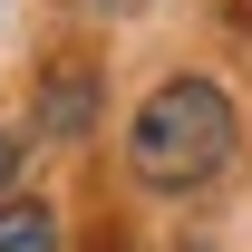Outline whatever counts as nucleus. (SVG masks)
Segmentation results:
<instances>
[{
	"instance_id": "obj_3",
	"label": "nucleus",
	"mask_w": 252,
	"mask_h": 252,
	"mask_svg": "<svg viewBox=\"0 0 252 252\" xmlns=\"http://www.w3.org/2000/svg\"><path fill=\"white\" fill-rule=\"evenodd\" d=\"M10 175H20V136L0 126V204H10Z\"/></svg>"
},
{
	"instance_id": "obj_2",
	"label": "nucleus",
	"mask_w": 252,
	"mask_h": 252,
	"mask_svg": "<svg viewBox=\"0 0 252 252\" xmlns=\"http://www.w3.org/2000/svg\"><path fill=\"white\" fill-rule=\"evenodd\" d=\"M0 252H59V214L49 204H0Z\"/></svg>"
},
{
	"instance_id": "obj_1",
	"label": "nucleus",
	"mask_w": 252,
	"mask_h": 252,
	"mask_svg": "<svg viewBox=\"0 0 252 252\" xmlns=\"http://www.w3.org/2000/svg\"><path fill=\"white\" fill-rule=\"evenodd\" d=\"M233 146H243V117H233V97H223L214 78H165V88L126 117V165L156 194L214 185L223 165H233Z\"/></svg>"
}]
</instances>
